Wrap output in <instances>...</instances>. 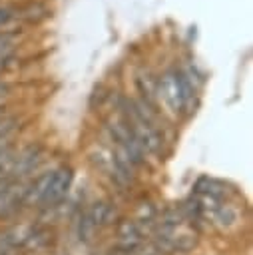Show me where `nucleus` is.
Segmentation results:
<instances>
[{
    "label": "nucleus",
    "instance_id": "nucleus-1",
    "mask_svg": "<svg viewBox=\"0 0 253 255\" xmlns=\"http://www.w3.org/2000/svg\"><path fill=\"white\" fill-rule=\"evenodd\" d=\"M157 92L173 114H181L183 110H187L193 96V88L189 80L177 70H169L161 76L157 84Z\"/></svg>",
    "mask_w": 253,
    "mask_h": 255
},
{
    "label": "nucleus",
    "instance_id": "nucleus-6",
    "mask_svg": "<svg viewBox=\"0 0 253 255\" xmlns=\"http://www.w3.org/2000/svg\"><path fill=\"white\" fill-rule=\"evenodd\" d=\"M26 229L28 227H14L0 233V255H18V251H22Z\"/></svg>",
    "mask_w": 253,
    "mask_h": 255
},
{
    "label": "nucleus",
    "instance_id": "nucleus-3",
    "mask_svg": "<svg viewBox=\"0 0 253 255\" xmlns=\"http://www.w3.org/2000/svg\"><path fill=\"white\" fill-rule=\"evenodd\" d=\"M42 159H44V147L40 143L28 145L18 155H14L12 165H10V177L12 179H18V177H24V175L32 173L40 165Z\"/></svg>",
    "mask_w": 253,
    "mask_h": 255
},
{
    "label": "nucleus",
    "instance_id": "nucleus-13",
    "mask_svg": "<svg viewBox=\"0 0 253 255\" xmlns=\"http://www.w3.org/2000/svg\"><path fill=\"white\" fill-rule=\"evenodd\" d=\"M4 92H6V86H4V84H2V82H0V96H2V94H4Z\"/></svg>",
    "mask_w": 253,
    "mask_h": 255
},
{
    "label": "nucleus",
    "instance_id": "nucleus-2",
    "mask_svg": "<svg viewBox=\"0 0 253 255\" xmlns=\"http://www.w3.org/2000/svg\"><path fill=\"white\" fill-rule=\"evenodd\" d=\"M72 181H74V169L70 165L56 167L54 175L50 179V185H48V189H46V193H44V197L40 201V207L42 209H50V207L62 203L68 197L70 189H72Z\"/></svg>",
    "mask_w": 253,
    "mask_h": 255
},
{
    "label": "nucleus",
    "instance_id": "nucleus-14",
    "mask_svg": "<svg viewBox=\"0 0 253 255\" xmlns=\"http://www.w3.org/2000/svg\"><path fill=\"white\" fill-rule=\"evenodd\" d=\"M0 118H2V106H0Z\"/></svg>",
    "mask_w": 253,
    "mask_h": 255
},
{
    "label": "nucleus",
    "instance_id": "nucleus-10",
    "mask_svg": "<svg viewBox=\"0 0 253 255\" xmlns=\"http://www.w3.org/2000/svg\"><path fill=\"white\" fill-rule=\"evenodd\" d=\"M16 128H18L16 118H0V139H10Z\"/></svg>",
    "mask_w": 253,
    "mask_h": 255
},
{
    "label": "nucleus",
    "instance_id": "nucleus-5",
    "mask_svg": "<svg viewBox=\"0 0 253 255\" xmlns=\"http://www.w3.org/2000/svg\"><path fill=\"white\" fill-rule=\"evenodd\" d=\"M52 175H54V169L44 171V173L38 175L30 185H26V187H24L22 203H24V205H40V201H42V197H44V193H46V189H48V185H50Z\"/></svg>",
    "mask_w": 253,
    "mask_h": 255
},
{
    "label": "nucleus",
    "instance_id": "nucleus-4",
    "mask_svg": "<svg viewBox=\"0 0 253 255\" xmlns=\"http://www.w3.org/2000/svg\"><path fill=\"white\" fill-rule=\"evenodd\" d=\"M90 221L94 227H106V225H114L118 219V207L110 201H94L88 209H86Z\"/></svg>",
    "mask_w": 253,
    "mask_h": 255
},
{
    "label": "nucleus",
    "instance_id": "nucleus-8",
    "mask_svg": "<svg viewBox=\"0 0 253 255\" xmlns=\"http://www.w3.org/2000/svg\"><path fill=\"white\" fill-rule=\"evenodd\" d=\"M50 241V231L44 229L42 225H30L26 229V237H24V243H22V249L24 251H38L42 247H46Z\"/></svg>",
    "mask_w": 253,
    "mask_h": 255
},
{
    "label": "nucleus",
    "instance_id": "nucleus-7",
    "mask_svg": "<svg viewBox=\"0 0 253 255\" xmlns=\"http://www.w3.org/2000/svg\"><path fill=\"white\" fill-rule=\"evenodd\" d=\"M209 221L215 223V225L221 227V229H229V227L237 225V221H239V209H237L233 203L223 201V203L209 215Z\"/></svg>",
    "mask_w": 253,
    "mask_h": 255
},
{
    "label": "nucleus",
    "instance_id": "nucleus-12",
    "mask_svg": "<svg viewBox=\"0 0 253 255\" xmlns=\"http://www.w3.org/2000/svg\"><path fill=\"white\" fill-rule=\"evenodd\" d=\"M8 20H10V12H8L6 8H0V26L6 24Z\"/></svg>",
    "mask_w": 253,
    "mask_h": 255
},
{
    "label": "nucleus",
    "instance_id": "nucleus-11",
    "mask_svg": "<svg viewBox=\"0 0 253 255\" xmlns=\"http://www.w3.org/2000/svg\"><path fill=\"white\" fill-rule=\"evenodd\" d=\"M12 181H14V179H12L10 175H6V177H2V179H0V193H2V191H4V189H6V187H8L10 183H12Z\"/></svg>",
    "mask_w": 253,
    "mask_h": 255
},
{
    "label": "nucleus",
    "instance_id": "nucleus-9",
    "mask_svg": "<svg viewBox=\"0 0 253 255\" xmlns=\"http://www.w3.org/2000/svg\"><path fill=\"white\" fill-rule=\"evenodd\" d=\"M94 229H96V227L92 225V221H90L88 213L84 211V213L80 215V221H78V239H80L82 243H88V241L92 239Z\"/></svg>",
    "mask_w": 253,
    "mask_h": 255
}]
</instances>
